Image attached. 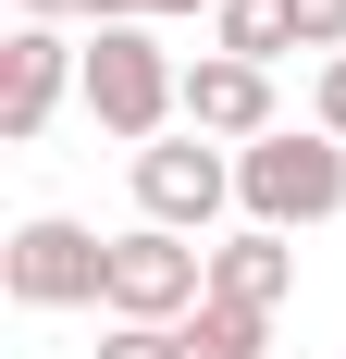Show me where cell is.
Returning a JSON list of instances; mask_svg holds the SVG:
<instances>
[{
  "mask_svg": "<svg viewBox=\"0 0 346 359\" xmlns=\"http://www.w3.org/2000/svg\"><path fill=\"white\" fill-rule=\"evenodd\" d=\"M87 111H99L124 149H161V124L186 111V62H173L148 25H99L87 37Z\"/></svg>",
  "mask_w": 346,
  "mask_h": 359,
  "instance_id": "1",
  "label": "cell"
},
{
  "mask_svg": "<svg viewBox=\"0 0 346 359\" xmlns=\"http://www.w3.org/2000/svg\"><path fill=\"white\" fill-rule=\"evenodd\" d=\"M235 198H247V223H272V236H297V223H334L346 211V149L321 137H297V124H272L260 149H235Z\"/></svg>",
  "mask_w": 346,
  "mask_h": 359,
  "instance_id": "2",
  "label": "cell"
},
{
  "mask_svg": "<svg viewBox=\"0 0 346 359\" xmlns=\"http://www.w3.org/2000/svg\"><path fill=\"white\" fill-rule=\"evenodd\" d=\"M198 297H210V248L161 236V223L111 236V285H99V310H111V323H186Z\"/></svg>",
  "mask_w": 346,
  "mask_h": 359,
  "instance_id": "3",
  "label": "cell"
},
{
  "mask_svg": "<svg viewBox=\"0 0 346 359\" xmlns=\"http://www.w3.org/2000/svg\"><path fill=\"white\" fill-rule=\"evenodd\" d=\"M0 285L25 297V310H87V297L111 285V236H87V223L62 211H37L13 248H0Z\"/></svg>",
  "mask_w": 346,
  "mask_h": 359,
  "instance_id": "4",
  "label": "cell"
},
{
  "mask_svg": "<svg viewBox=\"0 0 346 359\" xmlns=\"http://www.w3.org/2000/svg\"><path fill=\"white\" fill-rule=\"evenodd\" d=\"M223 198H235V161H223V149H198V137H161V149H137V211L161 223V236H198Z\"/></svg>",
  "mask_w": 346,
  "mask_h": 359,
  "instance_id": "5",
  "label": "cell"
},
{
  "mask_svg": "<svg viewBox=\"0 0 346 359\" xmlns=\"http://www.w3.org/2000/svg\"><path fill=\"white\" fill-rule=\"evenodd\" d=\"M62 87H87V50H74L62 25H13V50H0V137L25 149L50 111H62Z\"/></svg>",
  "mask_w": 346,
  "mask_h": 359,
  "instance_id": "6",
  "label": "cell"
},
{
  "mask_svg": "<svg viewBox=\"0 0 346 359\" xmlns=\"http://www.w3.org/2000/svg\"><path fill=\"white\" fill-rule=\"evenodd\" d=\"M186 137H272V74L260 62H223V50H210V62H186Z\"/></svg>",
  "mask_w": 346,
  "mask_h": 359,
  "instance_id": "7",
  "label": "cell"
},
{
  "mask_svg": "<svg viewBox=\"0 0 346 359\" xmlns=\"http://www.w3.org/2000/svg\"><path fill=\"white\" fill-rule=\"evenodd\" d=\"M284 285H297V248H284L272 223H247V236H223V248H210V310H260V323H272Z\"/></svg>",
  "mask_w": 346,
  "mask_h": 359,
  "instance_id": "8",
  "label": "cell"
},
{
  "mask_svg": "<svg viewBox=\"0 0 346 359\" xmlns=\"http://www.w3.org/2000/svg\"><path fill=\"white\" fill-rule=\"evenodd\" d=\"M210 25H223V62H260V74L297 50V13H284V0H223Z\"/></svg>",
  "mask_w": 346,
  "mask_h": 359,
  "instance_id": "9",
  "label": "cell"
},
{
  "mask_svg": "<svg viewBox=\"0 0 346 359\" xmlns=\"http://www.w3.org/2000/svg\"><path fill=\"white\" fill-rule=\"evenodd\" d=\"M260 334H272L260 310H210V297H198V323H186V359H260Z\"/></svg>",
  "mask_w": 346,
  "mask_h": 359,
  "instance_id": "10",
  "label": "cell"
},
{
  "mask_svg": "<svg viewBox=\"0 0 346 359\" xmlns=\"http://www.w3.org/2000/svg\"><path fill=\"white\" fill-rule=\"evenodd\" d=\"M99 359H186V323H111Z\"/></svg>",
  "mask_w": 346,
  "mask_h": 359,
  "instance_id": "11",
  "label": "cell"
},
{
  "mask_svg": "<svg viewBox=\"0 0 346 359\" xmlns=\"http://www.w3.org/2000/svg\"><path fill=\"white\" fill-rule=\"evenodd\" d=\"M297 13V50H321V62H346V0H284Z\"/></svg>",
  "mask_w": 346,
  "mask_h": 359,
  "instance_id": "12",
  "label": "cell"
},
{
  "mask_svg": "<svg viewBox=\"0 0 346 359\" xmlns=\"http://www.w3.org/2000/svg\"><path fill=\"white\" fill-rule=\"evenodd\" d=\"M161 13H223V0H99L87 25H161Z\"/></svg>",
  "mask_w": 346,
  "mask_h": 359,
  "instance_id": "13",
  "label": "cell"
},
{
  "mask_svg": "<svg viewBox=\"0 0 346 359\" xmlns=\"http://www.w3.org/2000/svg\"><path fill=\"white\" fill-rule=\"evenodd\" d=\"M321 137L346 149V62H321Z\"/></svg>",
  "mask_w": 346,
  "mask_h": 359,
  "instance_id": "14",
  "label": "cell"
},
{
  "mask_svg": "<svg viewBox=\"0 0 346 359\" xmlns=\"http://www.w3.org/2000/svg\"><path fill=\"white\" fill-rule=\"evenodd\" d=\"M62 13H99V0H25V25H62Z\"/></svg>",
  "mask_w": 346,
  "mask_h": 359,
  "instance_id": "15",
  "label": "cell"
}]
</instances>
